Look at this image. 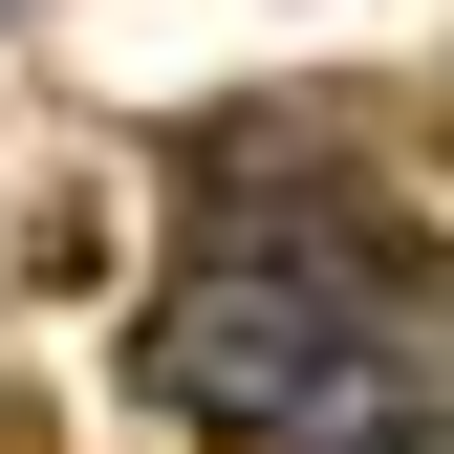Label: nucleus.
Masks as SVG:
<instances>
[{
    "label": "nucleus",
    "mask_w": 454,
    "mask_h": 454,
    "mask_svg": "<svg viewBox=\"0 0 454 454\" xmlns=\"http://www.w3.org/2000/svg\"><path fill=\"white\" fill-rule=\"evenodd\" d=\"M368 368H389V281H368V239H325V216H216V239L152 281V325H130V389L195 411V433H239V454H303Z\"/></svg>",
    "instance_id": "nucleus-1"
},
{
    "label": "nucleus",
    "mask_w": 454,
    "mask_h": 454,
    "mask_svg": "<svg viewBox=\"0 0 454 454\" xmlns=\"http://www.w3.org/2000/svg\"><path fill=\"white\" fill-rule=\"evenodd\" d=\"M303 454H454V368H433V347H389V368H368Z\"/></svg>",
    "instance_id": "nucleus-2"
}]
</instances>
